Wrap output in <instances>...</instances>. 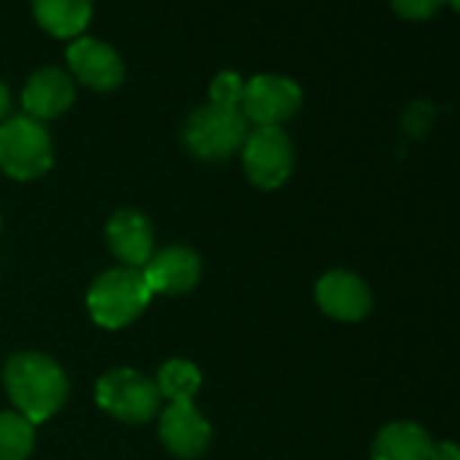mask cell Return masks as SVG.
I'll return each instance as SVG.
<instances>
[{"label":"cell","mask_w":460,"mask_h":460,"mask_svg":"<svg viewBox=\"0 0 460 460\" xmlns=\"http://www.w3.org/2000/svg\"><path fill=\"white\" fill-rule=\"evenodd\" d=\"M430 460H460V444H455V441H433Z\"/></svg>","instance_id":"21"},{"label":"cell","mask_w":460,"mask_h":460,"mask_svg":"<svg viewBox=\"0 0 460 460\" xmlns=\"http://www.w3.org/2000/svg\"><path fill=\"white\" fill-rule=\"evenodd\" d=\"M314 301L323 314L339 323H360L374 309V296L366 279L344 269H333L317 279Z\"/></svg>","instance_id":"10"},{"label":"cell","mask_w":460,"mask_h":460,"mask_svg":"<svg viewBox=\"0 0 460 460\" xmlns=\"http://www.w3.org/2000/svg\"><path fill=\"white\" fill-rule=\"evenodd\" d=\"M447 4H452V9H457V12H460V0H447Z\"/></svg>","instance_id":"23"},{"label":"cell","mask_w":460,"mask_h":460,"mask_svg":"<svg viewBox=\"0 0 460 460\" xmlns=\"http://www.w3.org/2000/svg\"><path fill=\"white\" fill-rule=\"evenodd\" d=\"M152 301V290L141 269L117 266L95 277L87 290V312L95 325L119 331L136 323Z\"/></svg>","instance_id":"2"},{"label":"cell","mask_w":460,"mask_h":460,"mask_svg":"<svg viewBox=\"0 0 460 460\" xmlns=\"http://www.w3.org/2000/svg\"><path fill=\"white\" fill-rule=\"evenodd\" d=\"M250 133V122L242 109H225L214 103L195 106L181 125L184 149L206 163L227 160L230 155L242 152Z\"/></svg>","instance_id":"3"},{"label":"cell","mask_w":460,"mask_h":460,"mask_svg":"<svg viewBox=\"0 0 460 460\" xmlns=\"http://www.w3.org/2000/svg\"><path fill=\"white\" fill-rule=\"evenodd\" d=\"M0 227H4V219H0Z\"/></svg>","instance_id":"24"},{"label":"cell","mask_w":460,"mask_h":460,"mask_svg":"<svg viewBox=\"0 0 460 460\" xmlns=\"http://www.w3.org/2000/svg\"><path fill=\"white\" fill-rule=\"evenodd\" d=\"M66 60H68L71 76L79 79L82 84H87L90 90L111 93L125 82V63H122L119 52L101 39L79 36V39L68 41Z\"/></svg>","instance_id":"8"},{"label":"cell","mask_w":460,"mask_h":460,"mask_svg":"<svg viewBox=\"0 0 460 460\" xmlns=\"http://www.w3.org/2000/svg\"><path fill=\"white\" fill-rule=\"evenodd\" d=\"M244 87H247V79L242 74L219 71V74H214V79L208 84V103L225 106V109H242Z\"/></svg>","instance_id":"18"},{"label":"cell","mask_w":460,"mask_h":460,"mask_svg":"<svg viewBox=\"0 0 460 460\" xmlns=\"http://www.w3.org/2000/svg\"><path fill=\"white\" fill-rule=\"evenodd\" d=\"M4 385L14 411L33 425L52 420L68 401V376L63 366L39 349L14 352L4 366Z\"/></svg>","instance_id":"1"},{"label":"cell","mask_w":460,"mask_h":460,"mask_svg":"<svg viewBox=\"0 0 460 460\" xmlns=\"http://www.w3.org/2000/svg\"><path fill=\"white\" fill-rule=\"evenodd\" d=\"M155 385L160 398H165L168 403H192L203 385V374L192 360L171 358L157 368Z\"/></svg>","instance_id":"16"},{"label":"cell","mask_w":460,"mask_h":460,"mask_svg":"<svg viewBox=\"0 0 460 460\" xmlns=\"http://www.w3.org/2000/svg\"><path fill=\"white\" fill-rule=\"evenodd\" d=\"M33 14L49 36L74 41L93 20V0H33Z\"/></svg>","instance_id":"15"},{"label":"cell","mask_w":460,"mask_h":460,"mask_svg":"<svg viewBox=\"0 0 460 460\" xmlns=\"http://www.w3.org/2000/svg\"><path fill=\"white\" fill-rule=\"evenodd\" d=\"M55 165V144L44 122L17 114L0 122V171L14 181H36Z\"/></svg>","instance_id":"4"},{"label":"cell","mask_w":460,"mask_h":460,"mask_svg":"<svg viewBox=\"0 0 460 460\" xmlns=\"http://www.w3.org/2000/svg\"><path fill=\"white\" fill-rule=\"evenodd\" d=\"M163 447L181 460H198L211 447L214 428L195 403H168L157 420Z\"/></svg>","instance_id":"9"},{"label":"cell","mask_w":460,"mask_h":460,"mask_svg":"<svg viewBox=\"0 0 460 460\" xmlns=\"http://www.w3.org/2000/svg\"><path fill=\"white\" fill-rule=\"evenodd\" d=\"M36 449V425L20 411H0V460H28Z\"/></svg>","instance_id":"17"},{"label":"cell","mask_w":460,"mask_h":460,"mask_svg":"<svg viewBox=\"0 0 460 460\" xmlns=\"http://www.w3.org/2000/svg\"><path fill=\"white\" fill-rule=\"evenodd\" d=\"M433 438L430 433L411 422L395 420L379 428L371 444V460H430Z\"/></svg>","instance_id":"14"},{"label":"cell","mask_w":460,"mask_h":460,"mask_svg":"<svg viewBox=\"0 0 460 460\" xmlns=\"http://www.w3.org/2000/svg\"><path fill=\"white\" fill-rule=\"evenodd\" d=\"M152 296H184L192 293L203 277V261L184 244L155 250L149 263L141 269Z\"/></svg>","instance_id":"11"},{"label":"cell","mask_w":460,"mask_h":460,"mask_svg":"<svg viewBox=\"0 0 460 460\" xmlns=\"http://www.w3.org/2000/svg\"><path fill=\"white\" fill-rule=\"evenodd\" d=\"M447 4V0H390L393 12L401 17V20H430L441 6Z\"/></svg>","instance_id":"19"},{"label":"cell","mask_w":460,"mask_h":460,"mask_svg":"<svg viewBox=\"0 0 460 460\" xmlns=\"http://www.w3.org/2000/svg\"><path fill=\"white\" fill-rule=\"evenodd\" d=\"M433 114L436 109L425 101H414L406 111H403V130L411 136V138H420L422 133H428L430 122H433Z\"/></svg>","instance_id":"20"},{"label":"cell","mask_w":460,"mask_h":460,"mask_svg":"<svg viewBox=\"0 0 460 460\" xmlns=\"http://www.w3.org/2000/svg\"><path fill=\"white\" fill-rule=\"evenodd\" d=\"M304 106V90L282 74H258L247 79L242 114L255 128H282Z\"/></svg>","instance_id":"7"},{"label":"cell","mask_w":460,"mask_h":460,"mask_svg":"<svg viewBox=\"0 0 460 460\" xmlns=\"http://www.w3.org/2000/svg\"><path fill=\"white\" fill-rule=\"evenodd\" d=\"M106 244L128 269H144L155 255V227L138 208H119L106 222Z\"/></svg>","instance_id":"12"},{"label":"cell","mask_w":460,"mask_h":460,"mask_svg":"<svg viewBox=\"0 0 460 460\" xmlns=\"http://www.w3.org/2000/svg\"><path fill=\"white\" fill-rule=\"evenodd\" d=\"M160 393L155 379L130 366L109 368L95 382V403L114 420L144 425L160 411Z\"/></svg>","instance_id":"5"},{"label":"cell","mask_w":460,"mask_h":460,"mask_svg":"<svg viewBox=\"0 0 460 460\" xmlns=\"http://www.w3.org/2000/svg\"><path fill=\"white\" fill-rule=\"evenodd\" d=\"M9 111H12V93L4 84V79H0V122L9 117Z\"/></svg>","instance_id":"22"},{"label":"cell","mask_w":460,"mask_h":460,"mask_svg":"<svg viewBox=\"0 0 460 460\" xmlns=\"http://www.w3.org/2000/svg\"><path fill=\"white\" fill-rule=\"evenodd\" d=\"M76 101V84L74 76L63 68L47 66L31 74V79L22 87V109L28 117L39 122H49L63 117Z\"/></svg>","instance_id":"13"},{"label":"cell","mask_w":460,"mask_h":460,"mask_svg":"<svg viewBox=\"0 0 460 460\" xmlns=\"http://www.w3.org/2000/svg\"><path fill=\"white\" fill-rule=\"evenodd\" d=\"M242 165L258 190H279L296 168V149L282 128H255L242 146Z\"/></svg>","instance_id":"6"}]
</instances>
